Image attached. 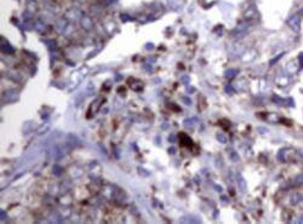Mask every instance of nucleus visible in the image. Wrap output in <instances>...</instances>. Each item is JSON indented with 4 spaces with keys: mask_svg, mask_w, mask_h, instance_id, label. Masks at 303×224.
Wrapping results in <instances>:
<instances>
[{
    "mask_svg": "<svg viewBox=\"0 0 303 224\" xmlns=\"http://www.w3.org/2000/svg\"><path fill=\"white\" fill-rule=\"evenodd\" d=\"M289 26L295 30H300V20H298V17L297 16L291 17L290 21H289Z\"/></svg>",
    "mask_w": 303,
    "mask_h": 224,
    "instance_id": "f257e3e1",
    "label": "nucleus"
},
{
    "mask_svg": "<svg viewBox=\"0 0 303 224\" xmlns=\"http://www.w3.org/2000/svg\"><path fill=\"white\" fill-rule=\"evenodd\" d=\"M302 200H303V198H302V195H301V194H293V195L291 196V202H292L293 205L300 204Z\"/></svg>",
    "mask_w": 303,
    "mask_h": 224,
    "instance_id": "f03ea898",
    "label": "nucleus"
},
{
    "mask_svg": "<svg viewBox=\"0 0 303 224\" xmlns=\"http://www.w3.org/2000/svg\"><path fill=\"white\" fill-rule=\"evenodd\" d=\"M237 179H238V183H239V188H240V190L244 191L245 190V181L242 179V177L240 175H238L237 176Z\"/></svg>",
    "mask_w": 303,
    "mask_h": 224,
    "instance_id": "7ed1b4c3",
    "label": "nucleus"
},
{
    "mask_svg": "<svg viewBox=\"0 0 303 224\" xmlns=\"http://www.w3.org/2000/svg\"><path fill=\"white\" fill-rule=\"evenodd\" d=\"M295 182L297 184H301V183H303V175H301V176H298L296 179H295Z\"/></svg>",
    "mask_w": 303,
    "mask_h": 224,
    "instance_id": "20e7f679",
    "label": "nucleus"
},
{
    "mask_svg": "<svg viewBox=\"0 0 303 224\" xmlns=\"http://www.w3.org/2000/svg\"><path fill=\"white\" fill-rule=\"evenodd\" d=\"M233 74H235V72H234V70H228V72L225 73V75H227V77H232Z\"/></svg>",
    "mask_w": 303,
    "mask_h": 224,
    "instance_id": "39448f33",
    "label": "nucleus"
},
{
    "mask_svg": "<svg viewBox=\"0 0 303 224\" xmlns=\"http://www.w3.org/2000/svg\"><path fill=\"white\" fill-rule=\"evenodd\" d=\"M217 138H218V140H220L221 142H223V143H225V141H227L225 138H222V137H221V135H218V136H217Z\"/></svg>",
    "mask_w": 303,
    "mask_h": 224,
    "instance_id": "423d86ee",
    "label": "nucleus"
},
{
    "mask_svg": "<svg viewBox=\"0 0 303 224\" xmlns=\"http://www.w3.org/2000/svg\"><path fill=\"white\" fill-rule=\"evenodd\" d=\"M300 62H301V65L303 67V53L300 55Z\"/></svg>",
    "mask_w": 303,
    "mask_h": 224,
    "instance_id": "0eeeda50",
    "label": "nucleus"
}]
</instances>
